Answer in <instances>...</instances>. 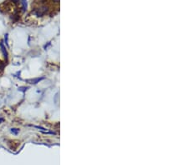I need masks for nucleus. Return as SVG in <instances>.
Instances as JSON below:
<instances>
[{
  "mask_svg": "<svg viewBox=\"0 0 188 165\" xmlns=\"http://www.w3.org/2000/svg\"><path fill=\"white\" fill-rule=\"evenodd\" d=\"M10 132H11L13 134H15V135H17V134L18 133V132H19V129L18 128H13L10 129Z\"/></svg>",
  "mask_w": 188,
  "mask_h": 165,
  "instance_id": "nucleus-5",
  "label": "nucleus"
},
{
  "mask_svg": "<svg viewBox=\"0 0 188 165\" xmlns=\"http://www.w3.org/2000/svg\"><path fill=\"white\" fill-rule=\"evenodd\" d=\"M13 1L14 3H18V2L19 1V0H13Z\"/></svg>",
  "mask_w": 188,
  "mask_h": 165,
  "instance_id": "nucleus-10",
  "label": "nucleus"
},
{
  "mask_svg": "<svg viewBox=\"0 0 188 165\" xmlns=\"http://www.w3.org/2000/svg\"><path fill=\"white\" fill-rule=\"evenodd\" d=\"M4 67H5V63L3 62V61H0V72H2V71L3 70Z\"/></svg>",
  "mask_w": 188,
  "mask_h": 165,
  "instance_id": "nucleus-7",
  "label": "nucleus"
},
{
  "mask_svg": "<svg viewBox=\"0 0 188 165\" xmlns=\"http://www.w3.org/2000/svg\"><path fill=\"white\" fill-rule=\"evenodd\" d=\"M0 48H1V51L3 53V55L4 57L5 60L8 61V59H9V54H8V51L6 49V47L4 46V44H3V41L0 42Z\"/></svg>",
  "mask_w": 188,
  "mask_h": 165,
  "instance_id": "nucleus-1",
  "label": "nucleus"
},
{
  "mask_svg": "<svg viewBox=\"0 0 188 165\" xmlns=\"http://www.w3.org/2000/svg\"><path fill=\"white\" fill-rule=\"evenodd\" d=\"M44 78V77H42V78H35V79H31V80H28V82H29V83H32V84H35V83H39L40 81L43 80Z\"/></svg>",
  "mask_w": 188,
  "mask_h": 165,
  "instance_id": "nucleus-3",
  "label": "nucleus"
},
{
  "mask_svg": "<svg viewBox=\"0 0 188 165\" xmlns=\"http://www.w3.org/2000/svg\"><path fill=\"white\" fill-rule=\"evenodd\" d=\"M21 3H22V6H23V11L25 12L26 10H27V6H28L27 0H21Z\"/></svg>",
  "mask_w": 188,
  "mask_h": 165,
  "instance_id": "nucleus-4",
  "label": "nucleus"
},
{
  "mask_svg": "<svg viewBox=\"0 0 188 165\" xmlns=\"http://www.w3.org/2000/svg\"><path fill=\"white\" fill-rule=\"evenodd\" d=\"M4 42H5L6 46L9 48V34L8 33H6L5 36H4Z\"/></svg>",
  "mask_w": 188,
  "mask_h": 165,
  "instance_id": "nucleus-6",
  "label": "nucleus"
},
{
  "mask_svg": "<svg viewBox=\"0 0 188 165\" xmlns=\"http://www.w3.org/2000/svg\"><path fill=\"white\" fill-rule=\"evenodd\" d=\"M53 1H54V3H58V2L60 1V0H53Z\"/></svg>",
  "mask_w": 188,
  "mask_h": 165,
  "instance_id": "nucleus-11",
  "label": "nucleus"
},
{
  "mask_svg": "<svg viewBox=\"0 0 188 165\" xmlns=\"http://www.w3.org/2000/svg\"><path fill=\"white\" fill-rule=\"evenodd\" d=\"M3 122H4V119H3V118H1V117H0V123H3Z\"/></svg>",
  "mask_w": 188,
  "mask_h": 165,
  "instance_id": "nucleus-9",
  "label": "nucleus"
},
{
  "mask_svg": "<svg viewBox=\"0 0 188 165\" xmlns=\"http://www.w3.org/2000/svg\"><path fill=\"white\" fill-rule=\"evenodd\" d=\"M28 89V88L27 87H19L18 88V91H21V92H25L26 90Z\"/></svg>",
  "mask_w": 188,
  "mask_h": 165,
  "instance_id": "nucleus-8",
  "label": "nucleus"
},
{
  "mask_svg": "<svg viewBox=\"0 0 188 165\" xmlns=\"http://www.w3.org/2000/svg\"><path fill=\"white\" fill-rule=\"evenodd\" d=\"M46 12H47V7H45V6H42V7L38 8V9H36L35 14L37 16H38V17H41L42 15H44V14L46 13Z\"/></svg>",
  "mask_w": 188,
  "mask_h": 165,
  "instance_id": "nucleus-2",
  "label": "nucleus"
}]
</instances>
